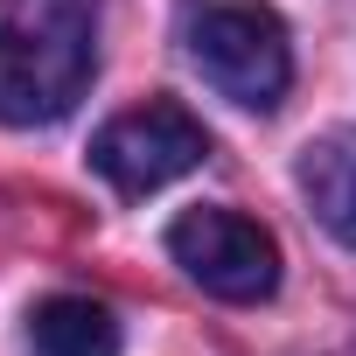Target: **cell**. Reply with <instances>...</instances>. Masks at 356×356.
<instances>
[{"label":"cell","instance_id":"obj_1","mask_svg":"<svg viewBox=\"0 0 356 356\" xmlns=\"http://www.w3.org/2000/svg\"><path fill=\"white\" fill-rule=\"evenodd\" d=\"M98 70V0H0V126L63 119Z\"/></svg>","mask_w":356,"mask_h":356},{"label":"cell","instance_id":"obj_5","mask_svg":"<svg viewBox=\"0 0 356 356\" xmlns=\"http://www.w3.org/2000/svg\"><path fill=\"white\" fill-rule=\"evenodd\" d=\"M300 196L328 238L356 245V126H335L300 154Z\"/></svg>","mask_w":356,"mask_h":356},{"label":"cell","instance_id":"obj_3","mask_svg":"<svg viewBox=\"0 0 356 356\" xmlns=\"http://www.w3.org/2000/svg\"><path fill=\"white\" fill-rule=\"evenodd\" d=\"M203 154H210L203 119H189L175 98H147V105L105 119L91 140V168L119 196H154L168 182H182L189 168H203Z\"/></svg>","mask_w":356,"mask_h":356},{"label":"cell","instance_id":"obj_2","mask_svg":"<svg viewBox=\"0 0 356 356\" xmlns=\"http://www.w3.org/2000/svg\"><path fill=\"white\" fill-rule=\"evenodd\" d=\"M175 35L196 77L245 112H273L293 84V42L266 0H175Z\"/></svg>","mask_w":356,"mask_h":356},{"label":"cell","instance_id":"obj_6","mask_svg":"<svg viewBox=\"0 0 356 356\" xmlns=\"http://www.w3.org/2000/svg\"><path fill=\"white\" fill-rule=\"evenodd\" d=\"M29 342L35 356H119V321L91 293H49L29 314Z\"/></svg>","mask_w":356,"mask_h":356},{"label":"cell","instance_id":"obj_4","mask_svg":"<svg viewBox=\"0 0 356 356\" xmlns=\"http://www.w3.org/2000/svg\"><path fill=\"white\" fill-rule=\"evenodd\" d=\"M168 252L203 293L238 300V307L273 300V286H280V245L245 210H189V217H175L168 224Z\"/></svg>","mask_w":356,"mask_h":356}]
</instances>
